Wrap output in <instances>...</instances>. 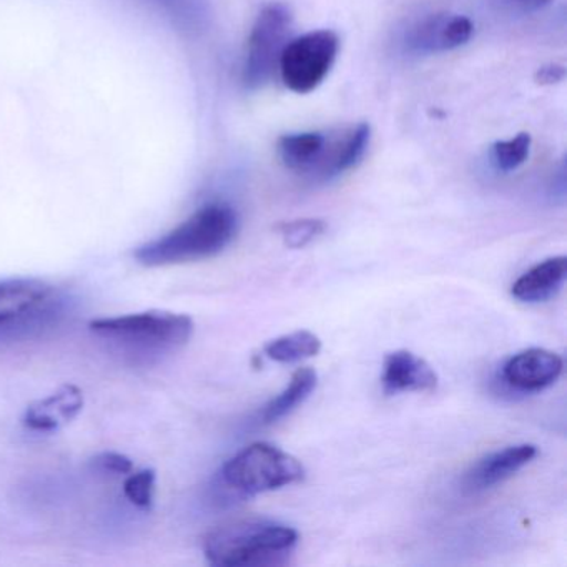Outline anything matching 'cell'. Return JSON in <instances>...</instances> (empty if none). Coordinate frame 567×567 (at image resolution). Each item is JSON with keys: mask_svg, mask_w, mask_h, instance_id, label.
I'll use <instances>...</instances> for the list:
<instances>
[{"mask_svg": "<svg viewBox=\"0 0 567 567\" xmlns=\"http://www.w3.org/2000/svg\"><path fill=\"white\" fill-rule=\"evenodd\" d=\"M238 215L230 205L215 202L198 208L174 230L137 248L134 257L148 268L207 260L221 254L237 237Z\"/></svg>", "mask_w": 567, "mask_h": 567, "instance_id": "6da1fadb", "label": "cell"}, {"mask_svg": "<svg viewBox=\"0 0 567 567\" xmlns=\"http://www.w3.org/2000/svg\"><path fill=\"white\" fill-rule=\"evenodd\" d=\"M297 543V530L287 524L238 519L210 530L204 540V553L214 566H271L285 563Z\"/></svg>", "mask_w": 567, "mask_h": 567, "instance_id": "7a4b0ae2", "label": "cell"}, {"mask_svg": "<svg viewBox=\"0 0 567 567\" xmlns=\"http://www.w3.org/2000/svg\"><path fill=\"white\" fill-rule=\"evenodd\" d=\"M92 333L117 347L142 353H167L184 347L194 334V320L174 311L148 310L92 320Z\"/></svg>", "mask_w": 567, "mask_h": 567, "instance_id": "3957f363", "label": "cell"}, {"mask_svg": "<svg viewBox=\"0 0 567 567\" xmlns=\"http://www.w3.org/2000/svg\"><path fill=\"white\" fill-rule=\"evenodd\" d=\"M305 467L297 457L268 443H254L221 467V481L240 496H257L300 483Z\"/></svg>", "mask_w": 567, "mask_h": 567, "instance_id": "277c9868", "label": "cell"}, {"mask_svg": "<svg viewBox=\"0 0 567 567\" xmlns=\"http://www.w3.org/2000/svg\"><path fill=\"white\" fill-rule=\"evenodd\" d=\"M61 313L55 288L38 278H0V333L42 328Z\"/></svg>", "mask_w": 567, "mask_h": 567, "instance_id": "5b68a950", "label": "cell"}, {"mask_svg": "<svg viewBox=\"0 0 567 567\" xmlns=\"http://www.w3.org/2000/svg\"><path fill=\"white\" fill-rule=\"evenodd\" d=\"M340 39L331 31H315L285 45L278 69L281 81L295 94H310L330 74Z\"/></svg>", "mask_w": 567, "mask_h": 567, "instance_id": "8992f818", "label": "cell"}, {"mask_svg": "<svg viewBox=\"0 0 567 567\" xmlns=\"http://www.w3.org/2000/svg\"><path fill=\"white\" fill-rule=\"evenodd\" d=\"M291 29L290 9L284 4H270L260 12L250 38L244 62V84L258 89L278 69L281 52L288 44Z\"/></svg>", "mask_w": 567, "mask_h": 567, "instance_id": "52a82bcc", "label": "cell"}, {"mask_svg": "<svg viewBox=\"0 0 567 567\" xmlns=\"http://www.w3.org/2000/svg\"><path fill=\"white\" fill-rule=\"evenodd\" d=\"M473 22L464 16L431 14L411 22L400 34L398 48L404 55L443 54L466 44L473 38Z\"/></svg>", "mask_w": 567, "mask_h": 567, "instance_id": "ba28073f", "label": "cell"}, {"mask_svg": "<svg viewBox=\"0 0 567 567\" xmlns=\"http://www.w3.org/2000/svg\"><path fill=\"white\" fill-rule=\"evenodd\" d=\"M564 361L554 351L529 348L511 357L503 367V380L514 390L540 391L559 380Z\"/></svg>", "mask_w": 567, "mask_h": 567, "instance_id": "9c48e42d", "label": "cell"}, {"mask_svg": "<svg viewBox=\"0 0 567 567\" xmlns=\"http://www.w3.org/2000/svg\"><path fill=\"white\" fill-rule=\"evenodd\" d=\"M536 456L537 447L527 443L514 444V446L486 454L464 474V489L471 491V493L489 489V487L509 480Z\"/></svg>", "mask_w": 567, "mask_h": 567, "instance_id": "30bf717a", "label": "cell"}, {"mask_svg": "<svg viewBox=\"0 0 567 567\" xmlns=\"http://www.w3.org/2000/svg\"><path fill=\"white\" fill-rule=\"evenodd\" d=\"M381 383L388 394L423 393L437 386V374L423 358L408 350H398L384 358Z\"/></svg>", "mask_w": 567, "mask_h": 567, "instance_id": "8fae6325", "label": "cell"}, {"mask_svg": "<svg viewBox=\"0 0 567 567\" xmlns=\"http://www.w3.org/2000/svg\"><path fill=\"white\" fill-rule=\"evenodd\" d=\"M84 408V393L74 384H65L51 396L31 404L24 414V424L38 433H54L71 423Z\"/></svg>", "mask_w": 567, "mask_h": 567, "instance_id": "7c38bea8", "label": "cell"}, {"mask_svg": "<svg viewBox=\"0 0 567 567\" xmlns=\"http://www.w3.org/2000/svg\"><path fill=\"white\" fill-rule=\"evenodd\" d=\"M567 277V258L553 257L520 275L513 285V297L523 303H543L563 288Z\"/></svg>", "mask_w": 567, "mask_h": 567, "instance_id": "4fadbf2b", "label": "cell"}, {"mask_svg": "<svg viewBox=\"0 0 567 567\" xmlns=\"http://www.w3.org/2000/svg\"><path fill=\"white\" fill-rule=\"evenodd\" d=\"M317 373L311 368H300L295 371L290 384L261 411V423H275L291 413L298 404L303 403L310 396L311 391L317 386Z\"/></svg>", "mask_w": 567, "mask_h": 567, "instance_id": "5bb4252c", "label": "cell"}, {"mask_svg": "<svg viewBox=\"0 0 567 567\" xmlns=\"http://www.w3.org/2000/svg\"><path fill=\"white\" fill-rule=\"evenodd\" d=\"M320 350V338L307 330L284 334L265 344V354L277 363H298L307 358L317 357Z\"/></svg>", "mask_w": 567, "mask_h": 567, "instance_id": "9a60e30c", "label": "cell"}, {"mask_svg": "<svg viewBox=\"0 0 567 567\" xmlns=\"http://www.w3.org/2000/svg\"><path fill=\"white\" fill-rule=\"evenodd\" d=\"M529 151L530 135L519 134L509 138V141L496 142L491 147V158H493L494 167L497 171L507 174V172L516 171L526 162V158L529 157Z\"/></svg>", "mask_w": 567, "mask_h": 567, "instance_id": "2e32d148", "label": "cell"}, {"mask_svg": "<svg viewBox=\"0 0 567 567\" xmlns=\"http://www.w3.org/2000/svg\"><path fill=\"white\" fill-rule=\"evenodd\" d=\"M157 474L154 470L132 471L124 481V494L128 503L138 509H151L155 499Z\"/></svg>", "mask_w": 567, "mask_h": 567, "instance_id": "e0dca14e", "label": "cell"}, {"mask_svg": "<svg viewBox=\"0 0 567 567\" xmlns=\"http://www.w3.org/2000/svg\"><path fill=\"white\" fill-rule=\"evenodd\" d=\"M152 4H157L162 11L167 12L168 18L187 31H195L204 22L200 0H152Z\"/></svg>", "mask_w": 567, "mask_h": 567, "instance_id": "ac0fdd59", "label": "cell"}, {"mask_svg": "<svg viewBox=\"0 0 567 567\" xmlns=\"http://www.w3.org/2000/svg\"><path fill=\"white\" fill-rule=\"evenodd\" d=\"M324 228H327V225L323 221L305 218V220L288 221V224L280 225V234L288 247L301 248L313 241L315 238L320 237Z\"/></svg>", "mask_w": 567, "mask_h": 567, "instance_id": "d6986e66", "label": "cell"}, {"mask_svg": "<svg viewBox=\"0 0 567 567\" xmlns=\"http://www.w3.org/2000/svg\"><path fill=\"white\" fill-rule=\"evenodd\" d=\"M95 466L105 473L128 474L134 471V463L121 453H102L95 457Z\"/></svg>", "mask_w": 567, "mask_h": 567, "instance_id": "ffe728a7", "label": "cell"}, {"mask_svg": "<svg viewBox=\"0 0 567 567\" xmlns=\"http://www.w3.org/2000/svg\"><path fill=\"white\" fill-rule=\"evenodd\" d=\"M501 9L514 14H530L549 6L553 0H496Z\"/></svg>", "mask_w": 567, "mask_h": 567, "instance_id": "44dd1931", "label": "cell"}, {"mask_svg": "<svg viewBox=\"0 0 567 567\" xmlns=\"http://www.w3.org/2000/svg\"><path fill=\"white\" fill-rule=\"evenodd\" d=\"M564 75H566V71H564L563 65H544L537 71L536 82L540 85L557 84V82L563 81Z\"/></svg>", "mask_w": 567, "mask_h": 567, "instance_id": "7402d4cb", "label": "cell"}]
</instances>
